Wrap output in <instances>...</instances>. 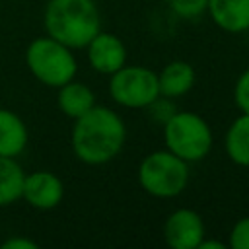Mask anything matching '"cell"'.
I'll return each instance as SVG.
<instances>
[{
    "instance_id": "cell-1",
    "label": "cell",
    "mask_w": 249,
    "mask_h": 249,
    "mask_svg": "<svg viewBox=\"0 0 249 249\" xmlns=\"http://www.w3.org/2000/svg\"><path fill=\"white\" fill-rule=\"evenodd\" d=\"M126 142V126L121 115L109 107L93 105L74 121L70 144L74 156L86 165L113 161Z\"/></svg>"
},
{
    "instance_id": "cell-2",
    "label": "cell",
    "mask_w": 249,
    "mask_h": 249,
    "mask_svg": "<svg viewBox=\"0 0 249 249\" xmlns=\"http://www.w3.org/2000/svg\"><path fill=\"white\" fill-rule=\"evenodd\" d=\"M43 25L47 35L78 51L101 29V14L95 0H49Z\"/></svg>"
},
{
    "instance_id": "cell-3",
    "label": "cell",
    "mask_w": 249,
    "mask_h": 249,
    "mask_svg": "<svg viewBox=\"0 0 249 249\" xmlns=\"http://www.w3.org/2000/svg\"><path fill=\"white\" fill-rule=\"evenodd\" d=\"M25 64L33 78L49 88H60L76 78L78 62L70 47L43 35L33 39L25 49Z\"/></svg>"
},
{
    "instance_id": "cell-4",
    "label": "cell",
    "mask_w": 249,
    "mask_h": 249,
    "mask_svg": "<svg viewBox=\"0 0 249 249\" xmlns=\"http://www.w3.org/2000/svg\"><path fill=\"white\" fill-rule=\"evenodd\" d=\"M165 148L187 163L204 160L214 144L210 124L193 111H175L163 124Z\"/></svg>"
},
{
    "instance_id": "cell-5",
    "label": "cell",
    "mask_w": 249,
    "mask_h": 249,
    "mask_svg": "<svg viewBox=\"0 0 249 249\" xmlns=\"http://www.w3.org/2000/svg\"><path fill=\"white\" fill-rule=\"evenodd\" d=\"M138 185L156 198H173L189 185V163L173 152H150L138 165Z\"/></svg>"
},
{
    "instance_id": "cell-6",
    "label": "cell",
    "mask_w": 249,
    "mask_h": 249,
    "mask_svg": "<svg viewBox=\"0 0 249 249\" xmlns=\"http://www.w3.org/2000/svg\"><path fill=\"white\" fill-rule=\"evenodd\" d=\"M111 99L126 109H146L156 97H160L158 74L146 66L124 64L109 76Z\"/></svg>"
},
{
    "instance_id": "cell-7",
    "label": "cell",
    "mask_w": 249,
    "mask_h": 249,
    "mask_svg": "<svg viewBox=\"0 0 249 249\" xmlns=\"http://www.w3.org/2000/svg\"><path fill=\"white\" fill-rule=\"evenodd\" d=\"M204 235V222L193 208H177L163 222V239L173 249H196Z\"/></svg>"
},
{
    "instance_id": "cell-8",
    "label": "cell",
    "mask_w": 249,
    "mask_h": 249,
    "mask_svg": "<svg viewBox=\"0 0 249 249\" xmlns=\"http://www.w3.org/2000/svg\"><path fill=\"white\" fill-rule=\"evenodd\" d=\"M64 185L58 175L47 169L25 173L21 198L35 210H53L62 202Z\"/></svg>"
},
{
    "instance_id": "cell-9",
    "label": "cell",
    "mask_w": 249,
    "mask_h": 249,
    "mask_svg": "<svg viewBox=\"0 0 249 249\" xmlns=\"http://www.w3.org/2000/svg\"><path fill=\"white\" fill-rule=\"evenodd\" d=\"M84 49L88 53L89 66L99 74L111 76L126 64V47L113 33L99 29Z\"/></svg>"
},
{
    "instance_id": "cell-10",
    "label": "cell",
    "mask_w": 249,
    "mask_h": 249,
    "mask_svg": "<svg viewBox=\"0 0 249 249\" xmlns=\"http://www.w3.org/2000/svg\"><path fill=\"white\" fill-rule=\"evenodd\" d=\"M206 12L226 33L237 35L249 31V0H208Z\"/></svg>"
},
{
    "instance_id": "cell-11",
    "label": "cell",
    "mask_w": 249,
    "mask_h": 249,
    "mask_svg": "<svg viewBox=\"0 0 249 249\" xmlns=\"http://www.w3.org/2000/svg\"><path fill=\"white\" fill-rule=\"evenodd\" d=\"M196 82V72L187 60H171L158 72L160 95L167 99H179L187 95Z\"/></svg>"
},
{
    "instance_id": "cell-12",
    "label": "cell",
    "mask_w": 249,
    "mask_h": 249,
    "mask_svg": "<svg viewBox=\"0 0 249 249\" xmlns=\"http://www.w3.org/2000/svg\"><path fill=\"white\" fill-rule=\"evenodd\" d=\"M29 134L23 119L10 111L0 107V156L18 158L25 146H27Z\"/></svg>"
},
{
    "instance_id": "cell-13",
    "label": "cell",
    "mask_w": 249,
    "mask_h": 249,
    "mask_svg": "<svg viewBox=\"0 0 249 249\" xmlns=\"http://www.w3.org/2000/svg\"><path fill=\"white\" fill-rule=\"evenodd\" d=\"M56 105L60 109L62 115H66L68 119H78L82 115H86L93 105H95V95L91 91V88H88L82 82L70 80L64 86L56 88Z\"/></svg>"
},
{
    "instance_id": "cell-14",
    "label": "cell",
    "mask_w": 249,
    "mask_h": 249,
    "mask_svg": "<svg viewBox=\"0 0 249 249\" xmlns=\"http://www.w3.org/2000/svg\"><path fill=\"white\" fill-rule=\"evenodd\" d=\"M224 150L230 161L249 167V115L239 113L224 134Z\"/></svg>"
},
{
    "instance_id": "cell-15",
    "label": "cell",
    "mask_w": 249,
    "mask_h": 249,
    "mask_svg": "<svg viewBox=\"0 0 249 249\" xmlns=\"http://www.w3.org/2000/svg\"><path fill=\"white\" fill-rule=\"evenodd\" d=\"M25 171L16 158L0 156V208L21 198Z\"/></svg>"
},
{
    "instance_id": "cell-16",
    "label": "cell",
    "mask_w": 249,
    "mask_h": 249,
    "mask_svg": "<svg viewBox=\"0 0 249 249\" xmlns=\"http://www.w3.org/2000/svg\"><path fill=\"white\" fill-rule=\"evenodd\" d=\"M169 8L181 19H196L206 12L208 0H169Z\"/></svg>"
},
{
    "instance_id": "cell-17",
    "label": "cell",
    "mask_w": 249,
    "mask_h": 249,
    "mask_svg": "<svg viewBox=\"0 0 249 249\" xmlns=\"http://www.w3.org/2000/svg\"><path fill=\"white\" fill-rule=\"evenodd\" d=\"M233 101H235V107L239 109V113L249 115V68H245L235 80Z\"/></svg>"
},
{
    "instance_id": "cell-18",
    "label": "cell",
    "mask_w": 249,
    "mask_h": 249,
    "mask_svg": "<svg viewBox=\"0 0 249 249\" xmlns=\"http://www.w3.org/2000/svg\"><path fill=\"white\" fill-rule=\"evenodd\" d=\"M228 245L231 249H249V216L239 218L231 226Z\"/></svg>"
},
{
    "instance_id": "cell-19",
    "label": "cell",
    "mask_w": 249,
    "mask_h": 249,
    "mask_svg": "<svg viewBox=\"0 0 249 249\" xmlns=\"http://www.w3.org/2000/svg\"><path fill=\"white\" fill-rule=\"evenodd\" d=\"M148 111H150V115L154 117V121H158L160 124H163L177 109L173 107V99H167V97H156L148 107H146Z\"/></svg>"
},
{
    "instance_id": "cell-20",
    "label": "cell",
    "mask_w": 249,
    "mask_h": 249,
    "mask_svg": "<svg viewBox=\"0 0 249 249\" xmlns=\"http://www.w3.org/2000/svg\"><path fill=\"white\" fill-rule=\"evenodd\" d=\"M2 249H37L39 245L29 239V237H21V235H14V237H8L2 241L0 245Z\"/></svg>"
},
{
    "instance_id": "cell-21",
    "label": "cell",
    "mask_w": 249,
    "mask_h": 249,
    "mask_svg": "<svg viewBox=\"0 0 249 249\" xmlns=\"http://www.w3.org/2000/svg\"><path fill=\"white\" fill-rule=\"evenodd\" d=\"M196 249H226V243L224 241H216V239H204L198 243Z\"/></svg>"
},
{
    "instance_id": "cell-22",
    "label": "cell",
    "mask_w": 249,
    "mask_h": 249,
    "mask_svg": "<svg viewBox=\"0 0 249 249\" xmlns=\"http://www.w3.org/2000/svg\"><path fill=\"white\" fill-rule=\"evenodd\" d=\"M16 2H18V0H16Z\"/></svg>"
}]
</instances>
